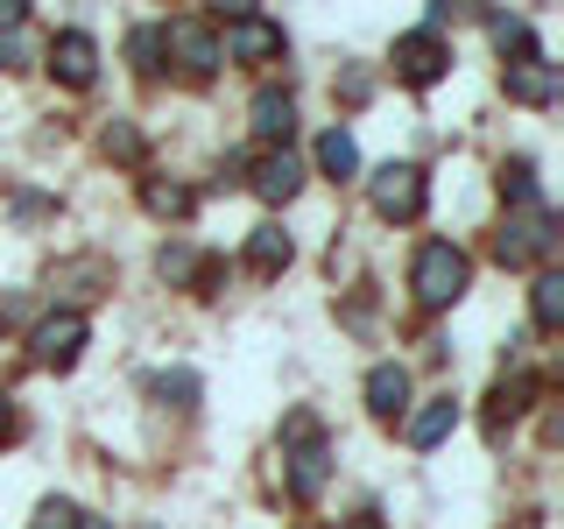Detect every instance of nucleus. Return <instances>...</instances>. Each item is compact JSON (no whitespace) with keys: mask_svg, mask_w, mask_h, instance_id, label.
I'll return each instance as SVG.
<instances>
[{"mask_svg":"<svg viewBox=\"0 0 564 529\" xmlns=\"http://www.w3.org/2000/svg\"><path fill=\"white\" fill-rule=\"evenodd\" d=\"M508 99H522V106H551V99H557V64H551V57H522V64H508Z\"/></svg>","mask_w":564,"mask_h":529,"instance_id":"10","label":"nucleus"},{"mask_svg":"<svg viewBox=\"0 0 564 529\" xmlns=\"http://www.w3.org/2000/svg\"><path fill=\"white\" fill-rule=\"evenodd\" d=\"M367 198H375L381 219H416L423 212V170L416 163H381L367 176Z\"/></svg>","mask_w":564,"mask_h":529,"instance_id":"5","label":"nucleus"},{"mask_svg":"<svg viewBox=\"0 0 564 529\" xmlns=\"http://www.w3.org/2000/svg\"><path fill=\"white\" fill-rule=\"evenodd\" d=\"M487 35H494V50H516V57H536V35H529V22L522 14H487Z\"/></svg>","mask_w":564,"mask_h":529,"instance_id":"18","label":"nucleus"},{"mask_svg":"<svg viewBox=\"0 0 564 529\" xmlns=\"http://www.w3.org/2000/svg\"><path fill=\"white\" fill-rule=\"evenodd\" d=\"M219 57H240V64H261V57H282V22H269L261 8H247L226 22L219 35Z\"/></svg>","mask_w":564,"mask_h":529,"instance_id":"7","label":"nucleus"},{"mask_svg":"<svg viewBox=\"0 0 564 529\" xmlns=\"http://www.w3.org/2000/svg\"><path fill=\"white\" fill-rule=\"evenodd\" d=\"M445 35H431V29H410V35H402V43H395V78L402 85H437V78H445Z\"/></svg>","mask_w":564,"mask_h":529,"instance_id":"8","label":"nucleus"},{"mask_svg":"<svg viewBox=\"0 0 564 529\" xmlns=\"http://www.w3.org/2000/svg\"><path fill=\"white\" fill-rule=\"evenodd\" d=\"M551 247H557V219H551V205H522V212H508L501 234H494V255H501L508 269H522V261L551 255Z\"/></svg>","mask_w":564,"mask_h":529,"instance_id":"3","label":"nucleus"},{"mask_svg":"<svg viewBox=\"0 0 564 529\" xmlns=\"http://www.w3.org/2000/svg\"><path fill=\"white\" fill-rule=\"evenodd\" d=\"M141 198H149L155 219H184V212H191V191H184V184H149Z\"/></svg>","mask_w":564,"mask_h":529,"instance_id":"24","label":"nucleus"},{"mask_svg":"<svg viewBox=\"0 0 564 529\" xmlns=\"http://www.w3.org/2000/svg\"><path fill=\"white\" fill-rule=\"evenodd\" d=\"M85 332H93V325H85V311L43 317V325L29 332V360H35V367H70V360L85 353Z\"/></svg>","mask_w":564,"mask_h":529,"instance_id":"6","label":"nucleus"},{"mask_svg":"<svg viewBox=\"0 0 564 529\" xmlns=\"http://www.w3.org/2000/svg\"><path fill=\"white\" fill-rule=\"evenodd\" d=\"M466 282H473L466 247H452V240H423V247H416V261H410V290H416V304H423V311L458 304V296H466Z\"/></svg>","mask_w":564,"mask_h":529,"instance_id":"1","label":"nucleus"},{"mask_svg":"<svg viewBox=\"0 0 564 529\" xmlns=\"http://www.w3.org/2000/svg\"><path fill=\"white\" fill-rule=\"evenodd\" d=\"M128 57H134L141 78H155V71H163V29H134L128 35Z\"/></svg>","mask_w":564,"mask_h":529,"instance_id":"21","label":"nucleus"},{"mask_svg":"<svg viewBox=\"0 0 564 529\" xmlns=\"http://www.w3.org/2000/svg\"><path fill=\"white\" fill-rule=\"evenodd\" d=\"M290 128H296V99L290 93H254V134L261 141H290Z\"/></svg>","mask_w":564,"mask_h":529,"instance_id":"13","label":"nucleus"},{"mask_svg":"<svg viewBox=\"0 0 564 529\" xmlns=\"http://www.w3.org/2000/svg\"><path fill=\"white\" fill-rule=\"evenodd\" d=\"M163 57L184 71V78H212L226 57H219V35H212V22H198V14H176V22L163 29Z\"/></svg>","mask_w":564,"mask_h":529,"instance_id":"4","label":"nucleus"},{"mask_svg":"<svg viewBox=\"0 0 564 529\" xmlns=\"http://www.w3.org/2000/svg\"><path fill=\"white\" fill-rule=\"evenodd\" d=\"M149 388L170 402V410H191V402H198V375H191V367H163V375H155Z\"/></svg>","mask_w":564,"mask_h":529,"instance_id":"20","label":"nucleus"},{"mask_svg":"<svg viewBox=\"0 0 564 529\" xmlns=\"http://www.w3.org/2000/svg\"><path fill=\"white\" fill-rule=\"evenodd\" d=\"M360 529H375V522H360Z\"/></svg>","mask_w":564,"mask_h":529,"instance_id":"31","label":"nucleus"},{"mask_svg":"<svg viewBox=\"0 0 564 529\" xmlns=\"http://www.w3.org/2000/svg\"><path fill=\"white\" fill-rule=\"evenodd\" d=\"M402 402H410V367H402V360L367 367V410H375V417H395Z\"/></svg>","mask_w":564,"mask_h":529,"instance_id":"12","label":"nucleus"},{"mask_svg":"<svg viewBox=\"0 0 564 529\" xmlns=\"http://www.w3.org/2000/svg\"><path fill=\"white\" fill-rule=\"evenodd\" d=\"M296 184H304V163H296L290 149H269V155H261V163H254V191H261V198H269V205L296 198Z\"/></svg>","mask_w":564,"mask_h":529,"instance_id":"11","label":"nucleus"},{"mask_svg":"<svg viewBox=\"0 0 564 529\" xmlns=\"http://www.w3.org/2000/svg\"><path fill=\"white\" fill-rule=\"evenodd\" d=\"M85 516H78V508H70V501H43V508H35V522L29 529H78Z\"/></svg>","mask_w":564,"mask_h":529,"instance_id":"25","label":"nucleus"},{"mask_svg":"<svg viewBox=\"0 0 564 529\" xmlns=\"http://www.w3.org/2000/svg\"><path fill=\"white\" fill-rule=\"evenodd\" d=\"M155 269H163L170 282H198V276H205V261H198V247L176 240V247H163V255H155Z\"/></svg>","mask_w":564,"mask_h":529,"instance_id":"22","label":"nucleus"},{"mask_svg":"<svg viewBox=\"0 0 564 529\" xmlns=\"http://www.w3.org/2000/svg\"><path fill=\"white\" fill-rule=\"evenodd\" d=\"M529 317H536V332H557L564 325V276L543 269L536 282H529Z\"/></svg>","mask_w":564,"mask_h":529,"instance_id":"14","label":"nucleus"},{"mask_svg":"<svg viewBox=\"0 0 564 529\" xmlns=\"http://www.w3.org/2000/svg\"><path fill=\"white\" fill-rule=\"evenodd\" d=\"M106 155H120V163H134V155H141V134L128 128V120H113V128H106Z\"/></svg>","mask_w":564,"mask_h":529,"instance_id":"27","label":"nucleus"},{"mask_svg":"<svg viewBox=\"0 0 564 529\" xmlns=\"http://www.w3.org/2000/svg\"><path fill=\"white\" fill-rule=\"evenodd\" d=\"M247 261H254L261 276L290 269V234H282V226H254V240H247Z\"/></svg>","mask_w":564,"mask_h":529,"instance_id":"17","label":"nucleus"},{"mask_svg":"<svg viewBox=\"0 0 564 529\" xmlns=\"http://www.w3.org/2000/svg\"><path fill=\"white\" fill-rule=\"evenodd\" d=\"M14 431H22V410H14V396H8V388H0V445H8Z\"/></svg>","mask_w":564,"mask_h":529,"instance_id":"28","label":"nucleus"},{"mask_svg":"<svg viewBox=\"0 0 564 529\" xmlns=\"http://www.w3.org/2000/svg\"><path fill=\"white\" fill-rule=\"evenodd\" d=\"M29 57H35V50H29V35H22V29L0 35V71H29Z\"/></svg>","mask_w":564,"mask_h":529,"instance_id":"26","label":"nucleus"},{"mask_svg":"<svg viewBox=\"0 0 564 529\" xmlns=\"http://www.w3.org/2000/svg\"><path fill=\"white\" fill-rule=\"evenodd\" d=\"M50 71H57L70 93H85V85L99 78V43H93L85 29H64L57 43H50Z\"/></svg>","mask_w":564,"mask_h":529,"instance_id":"9","label":"nucleus"},{"mask_svg":"<svg viewBox=\"0 0 564 529\" xmlns=\"http://www.w3.org/2000/svg\"><path fill=\"white\" fill-rule=\"evenodd\" d=\"M99 282H106V261H70V269H57V296H99Z\"/></svg>","mask_w":564,"mask_h":529,"instance_id":"19","label":"nucleus"},{"mask_svg":"<svg viewBox=\"0 0 564 529\" xmlns=\"http://www.w3.org/2000/svg\"><path fill=\"white\" fill-rule=\"evenodd\" d=\"M501 198L516 205V212H522V205H543V198H536V170H529V163H508V170H501Z\"/></svg>","mask_w":564,"mask_h":529,"instance_id":"23","label":"nucleus"},{"mask_svg":"<svg viewBox=\"0 0 564 529\" xmlns=\"http://www.w3.org/2000/svg\"><path fill=\"white\" fill-rule=\"evenodd\" d=\"M78 529H113V522H106V516H85V522H78Z\"/></svg>","mask_w":564,"mask_h":529,"instance_id":"30","label":"nucleus"},{"mask_svg":"<svg viewBox=\"0 0 564 529\" xmlns=\"http://www.w3.org/2000/svg\"><path fill=\"white\" fill-rule=\"evenodd\" d=\"M452 423H458V402L452 396L423 402V410L410 417V445H437V438H452Z\"/></svg>","mask_w":564,"mask_h":529,"instance_id":"15","label":"nucleus"},{"mask_svg":"<svg viewBox=\"0 0 564 529\" xmlns=\"http://www.w3.org/2000/svg\"><path fill=\"white\" fill-rule=\"evenodd\" d=\"M282 438H290V494H296V501H317L325 481H332V445L317 438L311 417H290V423H282Z\"/></svg>","mask_w":564,"mask_h":529,"instance_id":"2","label":"nucleus"},{"mask_svg":"<svg viewBox=\"0 0 564 529\" xmlns=\"http://www.w3.org/2000/svg\"><path fill=\"white\" fill-rule=\"evenodd\" d=\"M22 22H29V0H0V35L22 29Z\"/></svg>","mask_w":564,"mask_h":529,"instance_id":"29","label":"nucleus"},{"mask_svg":"<svg viewBox=\"0 0 564 529\" xmlns=\"http://www.w3.org/2000/svg\"><path fill=\"white\" fill-rule=\"evenodd\" d=\"M317 170H325V176H352V170H360V149H352L346 128H325V134H317Z\"/></svg>","mask_w":564,"mask_h":529,"instance_id":"16","label":"nucleus"}]
</instances>
